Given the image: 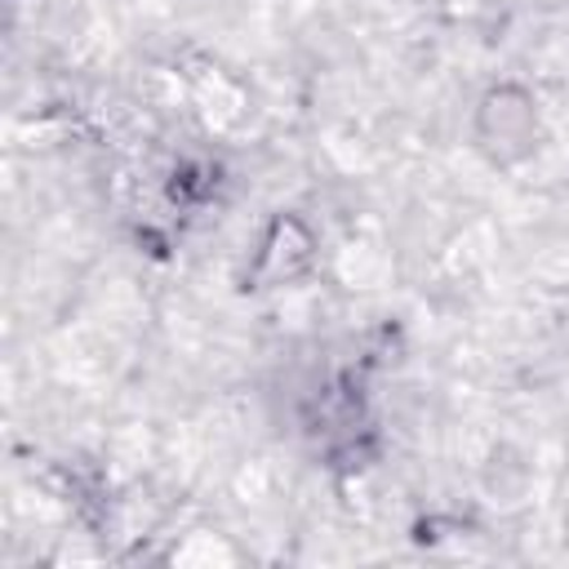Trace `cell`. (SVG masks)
<instances>
[{
    "instance_id": "6da1fadb",
    "label": "cell",
    "mask_w": 569,
    "mask_h": 569,
    "mask_svg": "<svg viewBox=\"0 0 569 569\" xmlns=\"http://www.w3.org/2000/svg\"><path fill=\"white\" fill-rule=\"evenodd\" d=\"M476 138H480V151L493 160V164H516L525 160L538 142V111H533V98L502 84V89H489L485 102H480V120H476Z\"/></svg>"
}]
</instances>
